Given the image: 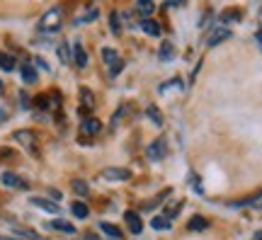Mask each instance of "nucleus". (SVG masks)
Instances as JSON below:
<instances>
[{
	"label": "nucleus",
	"instance_id": "1",
	"mask_svg": "<svg viewBox=\"0 0 262 240\" xmlns=\"http://www.w3.org/2000/svg\"><path fill=\"white\" fill-rule=\"evenodd\" d=\"M61 19H63V8L61 5H56V8H51L41 17V22H39V27L44 29V32H56L58 27H61Z\"/></svg>",
	"mask_w": 262,
	"mask_h": 240
},
{
	"label": "nucleus",
	"instance_id": "2",
	"mask_svg": "<svg viewBox=\"0 0 262 240\" xmlns=\"http://www.w3.org/2000/svg\"><path fill=\"white\" fill-rule=\"evenodd\" d=\"M102 58H104V63H107V68H110V75H119V73H122L124 61L119 58V54H117L114 49L104 47L102 49Z\"/></svg>",
	"mask_w": 262,
	"mask_h": 240
},
{
	"label": "nucleus",
	"instance_id": "3",
	"mask_svg": "<svg viewBox=\"0 0 262 240\" xmlns=\"http://www.w3.org/2000/svg\"><path fill=\"white\" fill-rule=\"evenodd\" d=\"M102 177L104 180H112V182H126V180H131V172L126 167H104Z\"/></svg>",
	"mask_w": 262,
	"mask_h": 240
},
{
	"label": "nucleus",
	"instance_id": "4",
	"mask_svg": "<svg viewBox=\"0 0 262 240\" xmlns=\"http://www.w3.org/2000/svg\"><path fill=\"white\" fill-rule=\"evenodd\" d=\"M146 153H148V158L153 160V163H160L163 158L168 156V146H165V141L163 139H158V141H153V143H150Z\"/></svg>",
	"mask_w": 262,
	"mask_h": 240
},
{
	"label": "nucleus",
	"instance_id": "5",
	"mask_svg": "<svg viewBox=\"0 0 262 240\" xmlns=\"http://www.w3.org/2000/svg\"><path fill=\"white\" fill-rule=\"evenodd\" d=\"M0 182L5 187H12V189H27V180H22L19 175H15V172H3L0 175Z\"/></svg>",
	"mask_w": 262,
	"mask_h": 240
},
{
	"label": "nucleus",
	"instance_id": "6",
	"mask_svg": "<svg viewBox=\"0 0 262 240\" xmlns=\"http://www.w3.org/2000/svg\"><path fill=\"white\" fill-rule=\"evenodd\" d=\"M124 221L129 226V233H134V235H141V233H143V221L139 219L136 211H126L124 213Z\"/></svg>",
	"mask_w": 262,
	"mask_h": 240
},
{
	"label": "nucleus",
	"instance_id": "7",
	"mask_svg": "<svg viewBox=\"0 0 262 240\" xmlns=\"http://www.w3.org/2000/svg\"><path fill=\"white\" fill-rule=\"evenodd\" d=\"M15 139L27 148V150H32V153L37 156V139H34V134H32V131H17V134H15Z\"/></svg>",
	"mask_w": 262,
	"mask_h": 240
},
{
	"label": "nucleus",
	"instance_id": "8",
	"mask_svg": "<svg viewBox=\"0 0 262 240\" xmlns=\"http://www.w3.org/2000/svg\"><path fill=\"white\" fill-rule=\"evenodd\" d=\"M226 39H231V32L228 29H216V32H211V37L206 39V47H219Z\"/></svg>",
	"mask_w": 262,
	"mask_h": 240
},
{
	"label": "nucleus",
	"instance_id": "9",
	"mask_svg": "<svg viewBox=\"0 0 262 240\" xmlns=\"http://www.w3.org/2000/svg\"><path fill=\"white\" fill-rule=\"evenodd\" d=\"M73 63L78 68H85L88 66V51L83 49V44H73Z\"/></svg>",
	"mask_w": 262,
	"mask_h": 240
},
{
	"label": "nucleus",
	"instance_id": "10",
	"mask_svg": "<svg viewBox=\"0 0 262 240\" xmlns=\"http://www.w3.org/2000/svg\"><path fill=\"white\" fill-rule=\"evenodd\" d=\"M29 202L34 204V206H39V209L49 211V213H58V204H56V202H49V199H39V197H32Z\"/></svg>",
	"mask_w": 262,
	"mask_h": 240
},
{
	"label": "nucleus",
	"instance_id": "11",
	"mask_svg": "<svg viewBox=\"0 0 262 240\" xmlns=\"http://www.w3.org/2000/svg\"><path fill=\"white\" fill-rule=\"evenodd\" d=\"M102 131V124L95 119V117H90V119L83 121V134H90V136H95V134H100Z\"/></svg>",
	"mask_w": 262,
	"mask_h": 240
},
{
	"label": "nucleus",
	"instance_id": "12",
	"mask_svg": "<svg viewBox=\"0 0 262 240\" xmlns=\"http://www.w3.org/2000/svg\"><path fill=\"white\" fill-rule=\"evenodd\" d=\"M49 228H54V231H61V233H75L73 223H68V221H61V219H54V221L49 223Z\"/></svg>",
	"mask_w": 262,
	"mask_h": 240
},
{
	"label": "nucleus",
	"instance_id": "13",
	"mask_svg": "<svg viewBox=\"0 0 262 240\" xmlns=\"http://www.w3.org/2000/svg\"><path fill=\"white\" fill-rule=\"evenodd\" d=\"M141 27H143V32H148L150 37H158V34H160V27L156 25V19H150V17L141 19Z\"/></svg>",
	"mask_w": 262,
	"mask_h": 240
},
{
	"label": "nucleus",
	"instance_id": "14",
	"mask_svg": "<svg viewBox=\"0 0 262 240\" xmlns=\"http://www.w3.org/2000/svg\"><path fill=\"white\" fill-rule=\"evenodd\" d=\"M22 80H25L27 85L37 83V71H34V66H32V63H25V66H22Z\"/></svg>",
	"mask_w": 262,
	"mask_h": 240
},
{
	"label": "nucleus",
	"instance_id": "15",
	"mask_svg": "<svg viewBox=\"0 0 262 240\" xmlns=\"http://www.w3.org/2000/svg\"><path fill=\"white\" fill-rule=\"evenodd\" d=\"M100 231L104 233V235H110V238H114V240H122V231L117 228V226H112V223H100Z\"/></svg>",
	"mask_w": 262,
	"mask_h": 240
},
{
	"label": "nucleus",
	"instance_id": "16",
	"mask_svg": "<svg viewBox=\"0 0 262 240\" xmlns=\"http://www.w3.org/2000/svg\"><path fill=\"white\" fill-rule=\"evenodd\" d=\"M71 211H73L75 219H88L90 209H88V206H85L83 202H73V204H71Z\"/></svg>",
	"mask_w": 262,
	"mask_h": 240
},
{
	"label": "nucleus",
	"instance_id": "17",
	"mask_svg": "<svg viewBox=\"0 0 262 240\" xmlns=\"http://www.w3.org/2000/svg\"><path fill=\"white\" fill-rule=\"evenodd\" d=\"M71 187H73V192L80 194V197H88V194H90V187L85 185L83 180H73V182H71Z\"/></svg>",
	"mask_w": 262,
	"mask_h": 240
},
{
	"label": "nucleus",
	"instance_id": "18",
	"mask_svg": "<svg viewBox=\"0 0 262 240\" xmlns=\"http://www.w3.org/2000/svg\"><path fill=\"white\" fill-rule=\"evenodd\" d=\"M187 228H189V231H206V219H202V216H194V219L189 221Z\"/></svg>",
	"mask_w": 262,
	"mask_h": 240
},
{
	"label": "nucleus",
	"instance_id": "19",
	"mask_svg": "<svg viewBox=\"0 0 262 240\" xmlns=\"http://www.w3.org/2000/svg\"><path fill=\"white\" fill-rule=\"evenodd\" d=\"M0 68H3V71H12V68H15V58L10 54H0Z\"/></svg>",
	"mask_w": 262,
	"mask_h": 240
},
{
	"label": "nucleus",
	"instance_id": "20",
	"mask_svg": "<svg viewBox=\"0 0 262 240\" xmlns=\"http://www.w3.org/2000/svg\"><path fill=\"white\" fill-rule=\"evenodd\" d=\"M172 54H175V47H172L170 41H165V44L160 47V58H163V61H170V58H172Z\"/></svg>",
	"mask_w": 262,
	"mask_h": 240
},
{
	"label": "nucleus",
	"instance_id": "21",
	"mask_svg": "<svg viewBox=\"0 0 262 240\" xmlns=\"http://www.w3.org/2000/svg\"><path fill=\"white\" fill-rule=\"evenodd\" d=\"M153 8H156V5H153L150 0H141V3H136V10H139V12H143L146 17H148L150 12H153Z\"/></svg>",
	"mask_w": 262,
	"mask_h": 240
},
{
	"label": "nucleus",
	"instance_id": "22",
	"mask_svg": "<svg viewBox=\"0 0 262 240\" xmlns=\"http://www.w3.org/2000/svg\"><path fill=\"white\" fill-rule=\"evenodd\" d=\"M58 58H61V63H71L73 58H71V49H68V44H61L58 47Z\"/></svg>",
	"mask_w": 262,
	"mask_h": 240
},
{
	"label": "nucleus",
	"instance_id": "23",
	"mask_svg": "<svg viewBox=\"0 0 262 240\" xmlns=\"http://www.w3.org/2000/svg\"><path fill=\"white\" fill-rule=\"evenodd\" d=\"M150 226H153L156 231H168L170 221H168V219H163V216H158V219H153V221H150Z\"/></svg>",
	"mask_w": 262,
	"mask_h": 240
},
{
	"label": "nucleus",
	"instance_id": "24",
	"mask_svg": "<svg viewBox=\"0 0 262 240\" xmlns=\"http://www.w3.org/2000/svg\"><path fill=\"white\" fill-rule=\"evenodd\" d=\"M148 117H150V121H153L156 126H160V124H163V117H160V112H158V107H156V104H150V107H148Z\"/></svg>",
	"mask_w": 262,
	"mask_h": 240
},
{
	"label": "nucleus",
	"instance_id": "25",
	"mask_svg": "<svg viewBox=\"0 0 262 240\" xmlns=\"http://www.w3.org/2000/svg\"><path fill=\"white\" fill-rule=\"evenodd\" d=\"M80 95H83V102H85V107H90V110H93V107H95L93 93H90V90H88V88H83V90H80Z\"/></svg>",
	"mask_w": 262,
	"mask_h": 240
},
{
	"label": "nucleus",
	"instance_id": "26",
	"mask_svg": "<svg viewBox=\"0 0 262 240\" xmlns=\"http://www.w3.org/2000/svg\"><path fill=\"white\" fill-rule=\"evenodd\" d=\"M110 25H112V32H114V34H119V32H122V27H119V12H112Z\"/></svg>",
	"mask_w": 262,
	"mask_h": 240
},
{
	"label": "nucleus",
	"instance_id": "27",
	"mask_svg": "<svg viewBox=\"0 0 262 240\" xmlns=\"http://www.w3.org/2000/svg\"><path fill=\"white\" fill-rule=\"evenodd\" d=\"M49 194L54 197V202H58V199H61V192H56V189H51V192H49Z\"/></svg>",
	"mask_w": 262,
	"mask_h": 240
},
{
	"label": "nucleus",
	"instance_id": "28",
	"mask_svg": "<svg viewBox=\"0 0 262 240\" xmlns=\"http://www.w3.org/2000/svg\"><path fill=\"white\" fill-rule=\"evenodd\" d=\"M85 238H88V240H97V238H95V235H90V233H88V235H85Z\"/></svg>",
	"mask_w": 262,
	"mask_h": 240
},
{
	"label": "nucleus",
	"instance_id": "29",
	"mask_svg": "<svg viewBox=\"0 0 262 240\" xmlns=\"http://www.w3.org/2000/svg\"><path fill=\"white\" fill-rule=\"evenodd\" d=\"M257 39H260V47H262V34H257Z\"/></svg>",
	"mask_w": 262,
	"mask_h": 240
},
{
	"label": "nucleus",
	"instance_id": "30",
	"mask_svg": "<svg viewBox=\"0 0 262 240\" xmlns=\"http://www.w3.org/2000/svg\"><path fill=\"white\" fill-rule=\"evenodd\" d=\"M0 88H3V83H0Z\"/></svg>",
	"mask_w": 262,
	"mask_h": 240
}]
</instances>
